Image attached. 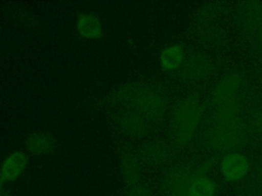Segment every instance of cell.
I'll return each instance as SVG.
<instances>
[{
	"mask_svg": "<svg viewBox=\"0 0 262 196\" xmlns=\"http://www.w3.org/2000/svg\"><path fill=\"white\" fill-rule=\"evenodd\" d=\"M183 59V51L180 46L174 45L165 49L161 54V64L166 69H175Z\"/></svg>",
	"mask_w": 262,
	"mask_h": 196,
	"instance_id": "9c48e42d",
	"label": "cell"
},
{
	"mask_svg": "<svg viewBox=\"0 0 262 196\" xmlns=\"http://www.w3.org/2000/svg\"><path fill=\"white\" fill-rule=\"evenodd\" d=\"M26 149L35 155H42L50 152L54 147L53 138L47 133H34L25 142Z\"/></svg>",
	"mask_w": 262,
	"mask_h": 196,
	"instance_id": "52a82bcc",
	"label": "cell"
},
{
	"mask_svg": "<svg viewBox=\"0 0 262 196\" xmlns=\"http://www.w3.org/2000/svg\"><path fill=\"white\" fill-rule=\"evenodd\" d=\"M257 124L262 129V111H259V113L257 114Z\"/></svg>",
	"mask_w": 262,
	"mask_h": 196,
	"instance_id": "30bf717a",
	"label": "cell"
},
{
	"mask_svg": "<svg viewBox=\"0 0 262 196\" xmlns=\"http://www.w3.org/2000/svg\"><path fill=\"white\" fill-rule=\"evenodd\" d=\"M29 162V157L24 151H14L9 154L2 162L0 168V181L9 183L16 180L26 169Z\"/></svg>",
	"mask_w": 262,
	"mask_h": 196,
	"instance_id": "3957f363",
	"label": "cell"
},
{
	"mask_svg": "<svg viewBox=\"0 0 262 196\" xmlns=\"http://www.w3.org/2000/svg\"><path fill=\"white\" fill-rule=\"evenodd\" d=\"M201 116V109L196 101L187 100L183 102L176 113V126L179 139L189 140L193 134Z\"/></svg>",
	"mask_w": 262,
	"mask_h": 196,
	"instance_id": "6da1fadb",
	"label": "cell"
},
{
	"mask_svg": "<svg viewBox=\"0 0 262 196\" xmlns=\"http://www.w3.org/2000/svg\"><path fill=\"white\" fill-rule=\"evenodd\" d=\"M239 139V130L233 114L221 115V120L215 128L212 136V145L216 148L226 149L235 145Z\"/></svg>",
	"mask_w": 262,
	"mask_h": 196,
	"instance_id": "7a4b0ae2",
	"label": "cell"
},
{
	"mask_svg": "<svg viewBox=\"0 0 262 196\" xmlns=\"http://www.w3.org/2000/svg\"><path fill=\"white\" fill-rule=\"evenodd\" d=\"M249 169L247 158L236 152L226 155L221 161V172L226 180L237 181L242 179Z\"/></svg>",
	"mask_w": 262,
	"mask_h": 196,
	"instance_id": "5b68a950",
	"label": "cell"
},
{
	"mask_svg": "<svg viewBox=\"0 0 262 196\" xmlns=\"http://www.w3.org/2000/svg\"><path fill=\"white\" fill-rule=\"evenodd\" d=\"M77 29L80 35L90 40H96L102 36V22L95 13H82L78 17Z\"/></svg>",
	"mask_w": 262,
	"mask_h": 196,
	"instance_id": "8992f818",
	"label": "cell"
},
{
	"mask_svg": "<svg viewBox=\"0 0 262 196\" xmlns=\"http://www.w3.org/2000/svg\"><path fill=\"white\" fill-rule=\"evenodd\" d=\"M237 79H228L222 82L215 91V100L220 105L222 114H233L235 109L234 92L237 88Z\"/></svg>",
	"mask_w": 262,
	"mask_h": 196,
	"instance_id": "277c9868",
	"label": "cell"
},
{
	"mask_svg": "<svg viewBox=\"0 0 262 196\" xmlns=\"http://www.w3.org/2000/svg\"><path fill=\"white\" fill-rule=\"evenodd\" d=\"M216 186L208 177L196 176L190 178L187 184L186 196H214Z\"/></svg>",
	"mask_w": 262,
	"mask_h": 196,
	"instance_id": "ba28073f",
	"label": "cell"
}]
</instances>
